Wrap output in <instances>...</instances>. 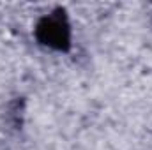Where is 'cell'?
Segmentation results:
<instances>
[{
    "label": "cell",
    "instance_id": "obj_1",
    "mask_svg": "<svg viewBox=\"0 0 152 150\" xmlns=\"http://www.w3.org/2000/svg\"><path fill=\"white\" fill-rule=\"evenodd\" d=\"M37 41L50 50L64 51L71 46V23L62 9L44 14L36 25Z\"/></svg>",
    "mask_w": 152,
    "mask_h": 150
}]
</instances>
